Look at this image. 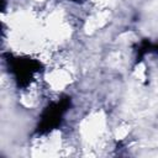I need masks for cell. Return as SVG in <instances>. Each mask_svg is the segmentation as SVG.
Returning a JSON list of instances; mask_svg holds the SVG:
<instances>
[{
	"label": "cell",
	"instance_id": "6da1fadb",
	"mask_svg": "<svg viewBox=\"0 0 158 158\" xmlns=\"http://www.w3.org/2000/svg\"><path fill=\"white\" fill-rule=\"evenodd\" d=\"M73 1H80V0H73Z\"/></svg>",
	"mask_w": 158,
	"mask_h": 158
}]
</instances>
